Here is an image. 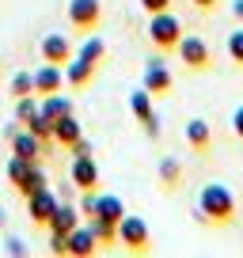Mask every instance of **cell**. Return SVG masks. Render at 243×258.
I'll use <instances>...</instances> for the list:
<instances>
[{
  "mask_svg": "<svg viewBox=\"0 0 243 258\" xmlns=\"http://www.w3.org/2000/svg\"><path fill=\"white\" fill-rule=\"evenodd\" d=\"M232 16H235V19L243 23V0H232Z\"/></svg>",
  "mask_w": 243,
  "mask_h": 258,
  "instance_id": "cell-38",
  "label": "cell"
},
{
  "mask_svg": "<svg viewBox=\"0 0 243 258\" xmlns=\"http://www.w3.org/2000/svg\"><path fill=\"white\" fill-rule=\"evenodd\" d=\"M69 152H73V156H91L95 148H91L88 137H80V141H73V145H69Z\"/></svg>",
  "mask_w": 243,
  "mask_h": 258,
  "instance_id": "cell-33",
  "label": "cell"
},
{
  "mask_svg": "<svg viewBox=\"0 0 243 258\" xmlns=\"http://www.w3.org/2000/svg\"><path fill=\"white\" fill-rule=\"evenodd\" d=\"M34 110H38V99H34V95H19V99H16V118H19V121L31 118Z\"/></svg>",
  "mask_w": 243,
  "mask_h": 258,
  "instance_id": "cell-28",
  "label": "cell"
},
{
  "mask_svg": "<svg viewBox=\"0 0 243 258\" xmlns=\"http://www.w3.org/2000/svg\"><path fill=\"white\" fill-rule=\"evenodd\" d=\"M42 186H49V182H46V171H42L38 163H31V167H27V175H23V178H19V182H16V190H19V194H23V198H27V194L42 190Z\"/></svg>",
  "mask_w": 243,
  "mask_h": 258,
  "instance_id": "cell-22",
  "label": "cell"
},
{
  "mask_svg": "<svg viewBox=\"0 0 243 258\" xmlns=\"http://www.w3.org/2000/svg\"><path fill=\"white\" fill-rule=\"evenodd\" d=\"M194 217L202 220V224H232L235 220V194L228 190L224 182H205L202 190H198V205H194Z\"/></svg>",
  "mask_w": 243,
  "mask_h": 258,
  "instance_id": "cell-1",
  "label": "cell"
},
{
  "mask_svg": "<svg viewBox=\"0 0 243 258\" xmlns=\"http://www.w3.org/2000/svg\"><path fill=\"white\" fill-rule=\"evenodd\" d=\"M183 137H187V145L194 148V152H202V156L213 148V129H209L205 118H190L187 129H183Z\"/></svg>",
  "mask_w": 243,
  "mask_h": 258,
  "instance_id": "cell-13",
  "label": "cell"
},
{
  "mask_svg": "<svg viewBox=\"0 0 243 258\" xmlns=\"http://www.w3.org/2000/svg\"><path fill=\"white\" fill-rule=\"evenodd\" d=\"M145 88L152 91V95H171L175 76H171V69H167L163 57H148V64H145Z\"/></svg>",
  "mask_w": 243,
  "mask_h": 258,
  "instance_id": "cell-8",
  "label": "cell"
},
{
  "mask_svg": "<svg viewBox=\"0 0 243 258\" xmlns=\"http://www.w3.org/2000/svg\"><path fill=\"white\" fill-rule=\"evenodd\" d=\"M95 69H99V64H91V61H84V57L73 53V61L65 64V84H69V88H88L91 76H95Z\"/></svg>",
  "mask_w": 243,
  "mask_h": 258,
  "instance_id": "cell-17",
  "label": "cell"
},
{
  "mask_svg": "<svg viewBox=\"0 0 243 258\" xmlns=\"http://www.w3.org/2000/svg\"><path fill=\"white\" fill-rule=\"evenodd\" d=\"M23 202H27V217H31V224H42V228H46V220L53 217V209H57V202H61V198H57L49 186H42V190L27 194Z\"/></svg>",
  "mask_w": 243,
  "mask_h": 258,
  "instance_id": "cell-6",
  "label": "cell"
},
{
  "mask_svg": "<svg viewBox=\"0 0 243 258\" xmlns=\"http://www.w3.org/2000/svg\"><path fill=\"white\" fill-rule=\"evenodd\" d=\"M175 53H178V61L187 64V69H194V73H205V69L213 64L209 42H205L202 34H183L178 46H175Z\"/></svg>",
  "mask_w": 243,
  "mask_h": 258,
  "instance_id": "cell-4",
  "label": "cell"
},
{
  "mask_svg": "<svg viewBox=\"0 0 243 258\" xmlns=\"http://www.w3.org/2000/svg\"><path fill=\"white\" fill-rule=\"evenodd\" d=\"M8 91H12V95H34V76L31 73H16V76H12V84H8Z\"/></svg>",
  "mask_w": 243,
  "mask_h": 258,
  "instance_id": "cell-25",
  "label": "cell"
},
{
  "mask_svg": "<svg viewBox=\"0 0 243 258\" xmlns=\"http://www.w3.org/2000/svg\"><path fill=\"white\" fill-rule=\"evenodd\" d=\"M42 152H46V141H38L31 129H19L16 137H12V156H19V160L38 163V156H42Z\"/></svg>",
  "mask_w": 243,
  "mask_h": 258,
  "instance_id": "cell-11",
  "label": "cell"
},
{
  "mask_svg": "<svg viewBox=\"0 0 243 258\" xmlns=\"http://www.w3.org/2000/svg\"><path fill=\"white\" fill-rule=\"evenodd\" d=\"M31 76H34V95H49V91H61V88H65V69H61V64L42 61Z\"/></svg>",
  "mask_w": 243,
  "mask_h": 258,
  "instance_id": "cell-9",
  "label": "cell"
},
{
  "mask_svg": "<svg viewBox=\"0 0 243 258\" xmlns=\"http://www.w3.org/2000/svg\"><path fill=\"white\" fill-rule=\"evenodd\" d=\"M178 38H183V19H178L175 12H156V16H148V42H152L160 53H171V49L178 46Z\"/></svg>",
  "mask_w": 243,
  "mask_h": 258,
  "instance_id": "cell-2",
  "label": "cell"
},
{
  "mask_svg": "<svg viewBox=\"0 0 243 258\" xmlns=\"http://www.w3.org/2000/svg\"><path fill=\"white\" fill-rule=\"evenodd\" d=\"M84 137V125L76 121V114H61V118H53V145L69 148L73 141Z\"/></svg>",
  "mask_w": 243,
  "mask_h": 258,
  "instance_id": "cell-15",
  "label": "cell"
},
{
  "mask_svg": "<svg viewBox=\"0 0 243 258\" xmlns=\"http://www.w3.org/2000/svg\"><path fill=\"white\" fill-rule=\"evenodd\" d=\"M232 129H235V137L243 141V106H235V114H232Z\"/></svg>",
  "mask_w": 243,
  "mask_h": 258,
  "instance_id": "cell-35",
  "label": "cell"
},
{
  "mask_svg": "<svg viewBox=\"0 0 243 258\" xmlns=\"http://www.w3.org/2000/svg\"><path fill=\"white\" fill-rule=\"evenodd\" d=\"M4 220H8V217H4V209H0V224H4Z\"/></svg>",
  "mask_w": 243,
  "mask_h": 258,
  "instance_id": "cell-39",
  "label": "cell"
},
{
  "mask_svg": "<svg viewBox=\"0 0 243 258\" xmlns=\"http://www.w3.org/2000/svg\"><path fill=\"white\" fill-rule=\"evenodd\" d=\"M137 4L148 12V16H156V12H171V4H175V0H137Z\"/></svg>",
  "mask_w": 243,
  "mask_h": 258,
  "instance_id": "cell-30",
  "label": "cell"
},
{
  "mask_svg": "<svg viewBox=\"0 0 243 258\" xmlns=\"http://www.w3.org/2000/svg\"><path fill=\"white\" fill-rule=\"evenodd\" d=\"M27 167H31V163H27V160H19V156H12V160H8V182L16 186L19 178L27 175Z\"/></svg>",
  "mask_w": 243,
  "mask_h": 258,
  "instance_id": "cell-29",
  "label": "cell"
},
{
  "mask_svg": "<svg viewBox=\"0 0 243 258\" xmlns=\"http://www.w3.org/2000/svg\"><path fill=\"white\" fill-rule=\"evenodd\" d=\"M69 23L91 34L103 23V0H69Z\"/></svg>",
  "mask_w": 243,
  "mask_h": 258,
  "instance_id": "cell-5",
  "label": "cell"
},
{
  "mask_svg": "<svg viewBox=\"0 0 243 258\" xmlns=\"http://www.w3.org/2000/svg\"><path fill=\"white\" fill-rule=\"evenodd\" d=\"M88 228L95 232L99 243H118V224H106V220H99V217H88Z\"/></svg>",
  "mask_w": 243,
  "mask_h": 258,
  "instance_id": "cell-24",
  "label": "cell"
},
{
  "mask_svg": "<svg viewBox=\"0 0 243 258\" xmlns=\"http://www.w3.org/2000/svg\"><path fill=\"white\" fill-rule=\"evenodd\" d=\"M84 198H80V205H76V209H80V217H91V213H95V190H80Z\"/></svg>",
  "mask_w": 243,
  "mask_h": 258,
  "instance_id": "cell-32",
  "label": "cell"
},
{
  "mask_svg": "<svg viewBox=\"0 0 243 258\" xmlns=\"http://www.w3.org/2000/svg\"><path fill=\"white\" fill-rule=\"evenodd\" d=\"M23 129H31L34 137H38V141H46V145L53 141V118H46L42 110H34L31 118H23Z\"/></svg>",
  "mask_w": 243,
  "mask_h": 258,
  "instance_id": "cell-21",
  "label": "cell"
},
{
  "mask_svg": "<svg viewBox=\"0 0 243 258\" xmlns=\"http://www.w3.org/2000/svg\"><path fill=\"white\" fill-rule=\"evenodd\" d=\"M42 61H49V64H61V69H65L69 61H73V38H69V34H61V31H53V34H46V38H42Z\"/></svg>",
  "mask_w": 243,
  "mask_h": 258,
  "instance_id": "cell-7",
  "label": "cell"
},
{
  "mask_svg": "<svg viewBox=\"0 0 243 258\" xmlns=\"http://www.w3.org/2000/svg\"><path fill=\"white\" fill-rule=\"evenodd\" d=\"M76 57H84V61H91V64H99L106 57V42L99 38V34H88V38H84V46H80V53Z\"/></svg>",
  "mask_w": 243,
  "mask_h": 258,
  "instance_id": "cell-23",
  "label": "cell"
},
{
  "mask_svg": "<svg viewBox=\"0 0 243 258\" xmlns=\"http://www.w3.org/2000/svg\"><path fill=\"white\" fill-rule=\"evenodd\" d=\"M141 125H145V133H148L152 141H160V118H156V114H152L148 121H141Z\"/></svg>",
  "mask_w": 243,
  "mask_h": 258,
  "instance_id": "cell-34",
  "label": "cell"
},
{
  "mask_svg": "<svg viewBox=\"0 0 243 258\" xmlns=\"http://www.w3.org/2000/svg\"><path fill=\"white\" fill-rule=\"evenodd\" d=\"M91 217L106 220V224H118L122 217H126V205H122L118 194H95V213Z\"/></svg>",
  "mask_w": 243,
  "mask_h": 258,
  "instance_id": "cell-16",
  "label": "cell"
},
{
  "mask_svg": "<svg viewBox=\"0 0 243 258\" xmlns=\"http://www.w3.org/2000/svg\"><path fill=\"white\" fill-rule=\"evenodd\" d=\"M38 110L46 118H61V114H73V99L61 91H49V95H38Z\"/></svg>",
  "mask_w": 243,
  "mask_h": 258,
  "instance_id": "cell-18",
  "label": "cell"
},
{
  "mask_svg": "<svg viewBox=\"0 0 243 258\" xmlns=\"http://www.w3.org/2000/svg\"><path fill=\"white\" fill-rule=\"evenodd\" d=\"M178 182H183V163L175 156H163L160 160V186L163 190H178Z\"/></svg>",
  "mask_w": 243,
  "mask_h": 258,
  "instance_id": "cell-20",
  "label": "cell"
},
{
  "mask_svg": "<svg viewBox=\"0 0 243 258\" xmlns=\"http://www.w3.org/2000/svg\"><path fill=\"white\" fill-rule=\"evenodd\" d=\"M19 129H23V121H19V118H16V121H12V125H4V137H8V141H12V137H16V133H19Z\"/></svg>",
  "mask_w": 243,
  "mask_h": 258,
  "instance_id": "cell-37",
  "label": "cell"
},
{
  "mask_svg": "<svg viewBox=\"0 0 243 258\" xmlns=\"http://www.w3.org/2000/svg\"><path fill=\"white\" fill-rule=\"evenodd\" d=\"M73 186L76 190H95L99 186V163L95 156H73Z\"/></svg>",
  "mask_w": 243,
  "mask_h": 258,
  "instance_id": "cell-10",
  "label": "cell"
},
{
  "mask_svg": "<svg viewBox=\"0 0 243 258\" xmlns=\"http://www.w3.org/2000/svg\"><path fill=\"white\" fill-rule=\"evenodd\" d=\"M99 250V239H95V232H91L88 224H76L73 232H69V254L73 258H91Z\"/></svg>",
  "mask_w": 243,
  "mask_h": 258,
  "instance_id": "cell-12",
  "label": "cell"
},
{
  "mask_svg": "<svg viewBox=\"0 0 243 258\" xmlns=\"http://www.w3.org/2000/svg\"><path fill=\"white\" fill-rule=\"evenodd\" d=\"M118 243L130 250V254H145V250L152 247V232H148V224L141 217L126 213V217L118 220Z\"/></svg>",
  "mask_w": 243,
  "mask_h": 258,
  "instance_id": "cell-3",
  "label": "cell"
},
{
  "mask_svg": "<svg viewBox=\"0 0 243 258\" xmlns=\"http://www.w3.org/2000/svg\"><path fill=\"white\" fill-rule=\"evenodd\" d=\"M130 110H133V118H137V121H148L156 114L152 110V91H148L145 84H141L137 91H130Z\"/></svg>",
  "mask_w": 243,
  "mask_h": 258,
  "instance_id": "cell-19",
  "label": "cell"
},
{
  "mask_svg": "<svg viewBox=\"0 0 243 258\" xmlns=\"http://www.w3.org/2000/svg\"><path fill=\"white\" fill-rule=\"evenodd\" d=\"M4 254H12V258H27V254H31V247H27L19 235H8V239H4Z\"/></svg>",
  "mask_w": 243,
  "mask_h": 258,
  "instance_id": "cell-27",
  "label": "cell"
},
{
  "mask_svg": "<svg viewBox=\"0 0 243 258\" xmlns=\"http://www.w3.org/2000/svg\"><path fill=\"white\" fill-rule=\"evenodd\" d=\"M49 250H53V254H69V235L49 232Z\"/></svg>",
  "mask_w": 243,
  "mask_h": 258,
  "instance_id": "cell-31",
  "label": "cell"
},
{
  "mask_svg": "<svg viewBox=\"0 0 243 258\" xmlns=\"http://www.w3.org/2000/svg\"><path fill=\"white\" fill-rule=\"evenodd\" d=\"M190 4H194L198 12H213V8H217V0H190Z\"/></svg>",
  "mask_w": 243,
  "mask_h": 258,
  "instance_id": "cell-36",
  "label": "cell"
},
{
  "mask_svg": "<svg viewBox=\"0 0 243 258\" xmlns=\"http://www.w3.org/2000/svg\"><path fill=\"white\" fill-rule=\"evenodd\" d=\"M76 224H80V209H76L73 202H57L53 217L46 220V228H49V232H61V235H69Z\"/></svg>",
  "mask_w": 243,
  "mask_h": 258,
  "instance_id": "cell-14",
  "label": "cell"
},
{
  "mask_svg": "<svg viewBox=\"0 0 243 258\" xmlns=\"http://www.w3.org/2000/svg\"><path fill=\"white\" fill-rule=\"evenodd\" d=\"M228 57L243 69V31H232V34H228Z\"/></svg>",
  "mask_w": 243,
  "mask_h": 258,
  "instance_id": "cell-26",
  "label": "cell"
}]
</instances>
